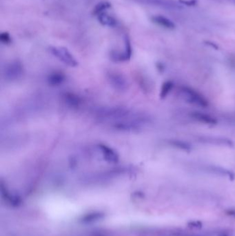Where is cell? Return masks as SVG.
<instances>
[{
    "label": "cell",
    "instance_id": "1",
    "mask_svg": "<svg viewBox=\"0 0 235 236\" xmlns=\"http://www.w3.org/2000/svg\"><path fill=\"white\" fill-rule=\"evenodd\" d=\"M132 112L128 108L122 106L102 107L97 109L95 113L96 117L99 120L108 122L110 121L112 122L128 116Z\"/></svg>",
    "mask_w": 235,
    "mask_h": 236
},
{
    "label": "cell",
    "instance_id": "2",
    "mask_svg": "<svg viewBox=\"0 0 235 236\" xmlns=\"http://www.w3.org/2000/svg\"><path fill=\"white\" fill-rule=\"evenodd\" d=\"M49 50L54 57H55L64 64L72 68L78 66L79 63L77 60L66 48L62 46H50Z\"/></svg>",
    "mask_w": 235,
    "mask_h": 236
},
{
    "label": "cell",
    "instance_id": "3",
    "mask_svg": "<svg viewBox=\"0 0 235 236\" xmlns=\"http://www.w3.org/2000/svg\"><path fill=\"white\" fill-rule=\"evenodd\" d=\"M106 77L109 84L115 90L119 92H124L128 90V81L121 73L110 71L107 73Z\"/></svg>",
    "mask_w": 235,
    "mask_h": 236
},
{
    "label": "cell",
    "instance_id": "4",
    "mask_svg": "<svg viewBox=\"0 0 235 236\" xmlns=\"http://www.w3.org/2000/svg\"><path fill=\"white\" fill-rule=\"evenodd\" d=\"M24 73V68L21 62H12L6 66L4 71L5 78L8 80H16L20 79Z\"/></svg>",
    "mask_w": 235,
    "mask_h": 236
},
{
    "label": "cell",
    "instance_id": "5",
    "mask_svg": "<svg viewBox=\"0 0 235 236\" xmlns=\"http://www.w3.org/2000/svg\"><path fill=\"white\" fill-rule=\"evenodd\" d=\"M97 147L101 153L103 159L108 163L117 164L119 162V154L113 148L104 144H99Z\"/></svg>",
    "mask_w": 235,
    "mask_h": 236
},
{
    "label": "cell",
    "instance_id": "6",
    "mask_svg": "<svg viewBox=\"0 0 235 236\" xmlns=\"http://www.w3.org/2000/svg\"><path fill=\"white\" fill-rule=\"evenodd\" d=\"M124 50L122 53H118L116 51H113L111 53L110 57L113 61L116 62H126L131 59L132 55V46L128 37L125 38L124 41Z\"/></svg>",
    "mask_w": 235,
    "mask_h": 236
},
{
    "label": "cell",
    "instance_id": "7",
    "mask_svg": "<svg viewBox=\"0 0 235 236\" xmlns=\"http://www.w3.org/2000/svg\"><path fill=\"white\" fill-rule=\"evenodd\" d=\"M136 1L141 4L158 6L162 8L170 9V10L180 9L182 8L180 4L173 0H136Z\"/></svg>",
    "mask_w": 235,
    "mask_h": 236
},
{
    "label": "cell",
    "instance_id": "8",
    "mask_svg": "<svg viewBox=\"0 0 235 236\" xmlns=\"http://www.w3.org/2000/svg\"><path fill=\"white\" fill-rule=\"evenodd\" d=\"M66 80V75L61 71H53L50 73L47 78V82L51 87H59Z\"/></svg>",
    "mask_w": 235,
    "mask_h": 236
},
{
    "label": "cell",
    "instance_id": "9",
    "mask_svg": "<svg viewBox=\"0 0 235 236\" xmlns=\"http://www.w3.org/2000/svg\"><path fill=\"white\" fill-rule=\"evenodd\" d=\"M63 101L70 107L77 108L81 104V99L72 92H65L63 94Z\"/></svg>",
    "mask_w": 235,
    "mask_h": 236
},
{
    "label": "cell",
    "instance_id": "10",
    "mask_svg": "<svg viewBox=\"0 0 235 236\" xmlns=\"http://www.w3.org/2000/svg\"><path fill=\"white\" fill-rule=\"evenodd\" d=\"M98 20L101 24L104 26H107L109 27L116 26L117 24V21L115 17L106 13V12H104L102 13L97 15Z\"/></svg>",
    "mask_w": 235,
    "mask_h": 236
},
{
    "label": "cell",
    "instance_id": "11",
    "mask_svg": "<svg viewBox=\"0 0 235 236\" xmlns=\"http://www.w3.org/2000/svg\"><path fill=\"white\" fill-rule=\"evenodd\" d=\"M152 20H153L155 23H157V24L160 25V26H164L166 28L173 29L174 28V24L172 21H170V20H168V19L166 17H162V16H155V17L152 18Z\"/></svg>",
    "mask_w": 235,
    "mask_h": 236
},
{
    "label": "cell",
    "instance_id": "12",
    "mask_svg": "<svg viewBox=\"0 0 235 236\" xmlns=\"http://www.w3.org/2000/svg\"><path fill=\"white\" fill-rule=\"evenodd\" d=\"M110 7V4L108 2H101L99 3V4L97 5L96 7L94 9V15H99L102 12H104V11H106L108 8Z\"/></svg>",
    "mask_w": 235,
    "mask_h": 236
},
{
    "label": "cell",
    "instance_id": "13",
    "mask_svg": "<svg viewBox=\"0 0 235 236\" xmlns=\"http://www.w3.org/2000/svg\"><path fill=\"white\" fill-rule=\"evenodd\" d=\"M0 40H1V41L2 43H4L5 44H8L11 43V37L9 35V34L7 33H4L1 35V37H0Z\"/></svg>",
    "mask_w": 235,
    "mask_h": 236
}]
</instances>
